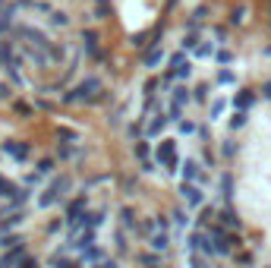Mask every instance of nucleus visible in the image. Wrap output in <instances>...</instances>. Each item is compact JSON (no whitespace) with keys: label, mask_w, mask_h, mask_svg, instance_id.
Returning <instances> with one entry per match:
<instances>
[{"label":"nucleus","mask_w":271,"mask_h":268,"mask_svg":"<svg viewBox=\"0 0 271 268\" xmlns=\"http://www.w3.org/2000/svg\"><path fill=\"white\" fill-rule=\"evenodd\" d=\"M22 256H25V243L13 246V249L6 252L3 259H0V268H13V265H16V262H19V259H22Z\"/></svg>","instance_id":"f257e3e1"},{"label":"nucleus","mask_w":271,"mask_h":268,"mask_svg":"<svg viewBox=\"0 0 271 268\" xmlns=\"http://www.w3.org/2000/svg\"><path fill=\"white\" fill-rule=\"evenodd\" d=\"M82 259H85V262H104V249H98V246H89Z\"/></svg>","instance_id":"f03ea898"},{"label":"nucleus","mask_w":271,"mask_h":268,"mask_svg":"<svg viewBox=\"0 0 271 268\" xmlns=\"http://www.w3.org/2000/svg\"><path fill=\"white\" fill-rule=\"evenodd\" d=\"M151 249H167V233H155V237L148 240Z\"/></svg>","instance_id":"7ed1b4c3"},{"label":"nucleus","mask_w":271,"mask_h":268,"mask_svg":"<svg viewBox=\"0 0 271 268\" xmlns=\"http://www.w3.org/2000/svg\"><path fill=\"white\" fill-rule=\"evenodd\" d=\"M120 224H126V227L136 224V211L129 209V205H126V209H120Z\"/></svg>","instance_id":"20e7f679"},{"label":"nucleus","mask_w":271,"mask_h":268,"mask_svg":"<svg viewBox=\"0 0 271 268\" xmlns=\"http://www.w3.org/2000/svg\"><path fill=\"white\" fill-rule=\"evenodd\" d=\"M139 262H142L145 268H155L158 265V256H155V252H145V256H139Z\"/></svg>","instance_id":"39448f33"},{"label":"nucleus","mask_w":271,"mask_h":268,"mask_svg":"<svg viewBox=\"0 0 271 268\" xmlns=\"http://www.w3.org/2000/svg\"><path fill=\"white\" fill-rule=\"evenodd\" d=\"M16 268H38V259L25 256V259H19V265H16Z\"/></svg>","instance_id":"423d86ee"},{"label":"nucleus","mask_w":271,"mask_h":268,"mask_svg":"<svg viewBox=\"0 0 271 268\" xmlns=\"http://www.w3.org/2000/svg\"><path fill=\"white\" fill-rule=\"evenodd\" d=\"M10 192H13V183H6V180L0 177V196H10Z\"/></svg>","instance_id":"0eeeda50"},{"label":"nucleus","mask_w":271,"mask_h":268,"mask_svg":"<svg viewBox=\"0 0 271 268\" xmlns=\"http://www.w3.org/2000/svg\"><path fill=\"white\" fill-rule=\"evenodd\" d=\"M51 167H54V161H51V158L48 161H38V171H41V173H48Z\"/></svg>","instance_id":"6e6552de"},{"label":"nucleus","mask_w":271,"mask_h":268,"mask_svg":"<svg viewBox=\"0 0 271 268\" xmlns=\"http://www.w3.org/2000/svg\"><path fill=\"white\" fill-rule=\"evenodd\" d=\"M13 243H22V240H16V237H3V240H0V246H3V249H6V246H13Z\"/></svg>","instance_id":"1a4fd4ad"},{"label":"nucleus","mask_w":271,"mask_h":268,"mask_svg":"<svg viewBox=\"0 0 271 268\" xmlns=\"http://www.w3.org/2000/svg\"><path fill=\"white\" fill-rule=\"evenodd\" d=\"M117 246H120V249H123V252H126V237H123V230H120V233H117Z\"/></svg>","instance_id":"9d476101"}]
</instances>
